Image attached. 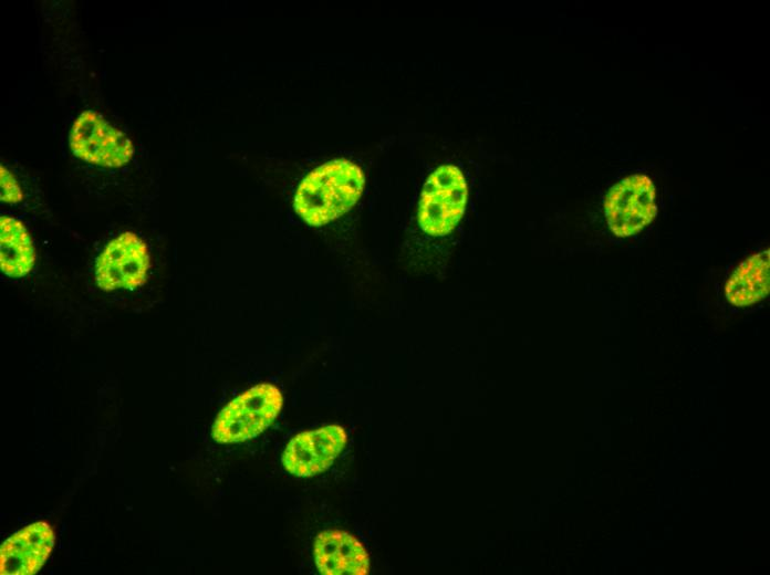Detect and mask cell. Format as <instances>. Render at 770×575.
<instances>
[{
  "instance_id": "1",
  "label": "cell",
  "mask_w": 770,
  "mask_h": 575,
  "mask_svg": "<svg viewBox=\"0 0 770 575\" xmlns=\"http://www.w3.org/2000/svg\"><path fill=\"white\" fill-rule=\"evenodd\" d=\"M365 186L362 169L345 159L314 168L299 185L293 207L309 224L320 227L346 213L360 199Z\"/></svg>"
},
{
  "instance_id": "2",
  "label": "cell",
  "mask_w": 770,
  "mask_h": 575,
  "mask_svg": "<svg viewBox=\"0 0 770 575\" xmlns=\"http://www.w3.org/2000/svg\"><path fill=\"white\" fill-rule=\"evenodd\" d=\"M282 404L278 387L268 383L256 385L222 408L212 426V438L219 443L254 438L271 425Z\"/></svg>"
},
{
  "instance_id": "3",
  "label": "cell",
  "mask_w": 770,
  "mask_h": 575,
  "mask_svg": "<svg viewBox=\"0 0 770 575\" xmlns=\"http://www.w3.org/2000/svg\"><path fill=\"white\" fill-rule=\"evenodd\" d=\"M468 187L461 170L454 165L436 168L426 179L418 205V223L431 237L450 233L460 221L467 203Z\"/></svg>"
},
{
  "instance_id": "4",
  "label": "cell",
  "mask_w": 770,
  "mask_h": 575,
  "mask_svg": "<svg viewBox=\"0 0 770 575\" xmlns=\"http://www.w3.org/2000/svg\"><path fill=\"white\" fill-rule=\"evenodd\" d=\"M69 142L77 158L107 168L126 165L134 154L132 140L94 111L77 116Z\"/></svg>"
},
{
  "instance_id": "5",
  "label": "cell",
  "mask_w": 770,
  "mask_h": 575,
  "mask_svg": "<svg viewBox=\"0 0 770 575\" xmlns=\"http://www.w3.org/2000/svg\"><path fill=\"white\" fill-rule=\"evenodd\" d=\"M652 179L642 174L625 177L611 187L604 210L610 230L617 237L641 232L657 215Z\"/></svg>"
},
{
  "instance_id": "6",
  "label": "cell",
  "mask_w": 770,
  "mask_h": 575,
  "mask_svg": "<svg viewBox=\"0 0 770 575\" xmlns=\"http://www.w3.org/2000/svg\"><path fill=\"white\" fill-rule=\"evenodd\" d=\"M149 268L146 242L136 233L125 231L112 239L100 253L95 280L103 291L134 290L146 282Z\"/></svg>"
},
{
  "instance_id": "7",
  "label": "cell",
  "mask_w": 770,
  "mask_h": 575,
  "mask_svg": "<svg viewBox=\"0 0 770 575\" xmlns=\"http://www.w3.org/2000/svg\"><path fill=\"white\" fill-rule=\"evenodd\" d=\"M346 440L345 430L336 425L301 432L287 445L282 454L283 467L298 477L325 471L343 450Z\"/></svg>"
},
{
  "instance_id": "8",
  "label": "cell",
  "mask_w": 770,
  "mask_h": 575,
  "mask_svg": "<svg viewBox=\"0 0 770 575\" xmlns=\"http://www.w3.org/2000/svg\"><path fill=\"white\" fill-rule=\"evenodd\" d=\"M54 532L44 521L32 523L6 540L0 550L2 575H33L48 560Z\"/></svg>"
},
{
  "instance_id": "9",
  "label": "cell",
  "mask_w": 770,
  "mask_h": 575,
  "mask_svg": "<svg viewBox=\"0 0 770 575\" xmlns=\"http://www.w3.org/2000/svg\"><path fill=\"white\" fill-rule=\"evenodd\" d=\"M315 565L324 575H365L370 557L361 542L347 532L327 530L314 542Z\"/></svg>"
},
{
  "instance_id": "10",
  "label": "cell",
  "mask_w": 770,
  "mask_h": 575,
  "mask_svg": "<svg viewBox=\"0 0 770 575\" xmlns=\"http://www.w3.org/2000/svg\"><path fill=\"white\" fill-rule=\"evenodd\" d=\"M769 270V249L742 261L726 282L727 301L733 306L745 307L764 300L770 291Z\"/></svg>"
},
{
  "instance_id": "11",
  "label": "cell",
  "mask_w": 770,
  "mask_h": 575,
  "mask_svg": "<svg viewBox=\"0 0 770 575\" xmlns=\"http://www.w3.org/2000/svg\"><path fill=\"white\" fill-rule=\"evenodd\" d=\"M35 251L25 226L18 219L0 218V264L2 272L13 279L27 275L34 266Z\"/></svg>"
},
{
  "instance_id": "12",
  "label": "cell",
  "mask_w": 770,
  "mask_h": 575,
  "mask_svg": "<svg viewBox=\"0 0 770 575\" xmlns=\"http://www.w3.org/2000/svg\"><path fill=\"white\" fill-rule=\"evenodd\" d=\"M1 201L4 203H17L23 198L21 188L15 177L6 167H0Z\"/></svg>"
}]
</instances>
